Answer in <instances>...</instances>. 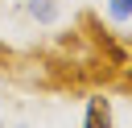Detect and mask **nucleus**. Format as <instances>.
<instances>
[{
  "mask_svg": "<svg viewBox=\"0 0 132 128\" xmlns=\"http://www.w3.org/2000/svg\"><path fill=\"white\" fill-rule=\"evenodd\" d=\"M82 128H111V99H107V95H91V99H87Z\"/></svg>",
  "mask_w": 132,
  "mask_h": 128,
  "instance_id": "1",
  "label": "nucleus"
},
{
  "mask_svg": "<svg viewBox=\"0 0 132 128\" xmlns=\"http://www.w3.org/2000/svg\"><path fill=\"white\" fill-rule=\"evenodd\" d=\"M29 12H33L41 25H54V21H58V0H29Z\"/></svg>",
  "mask_w": 132,
  "mask_h": 128,
  "instance_id": "2",
  "label": "nucleus"
},
{
  "mask_svg": "<svg viewBox=\"0 0 132 128\" xmlns=\"http://www.w3.org/2000/svg\"><path fill=\"white\" fill-rule=\"evenodd\" d=\"M107 8H111L116 21H128V17H132V0H107Z\"/></svg>",
  "mask_w": 132,
  "mask_h": 128,
  "instance_id": "3",
  "label": "nucleus"
}]
</instances>
